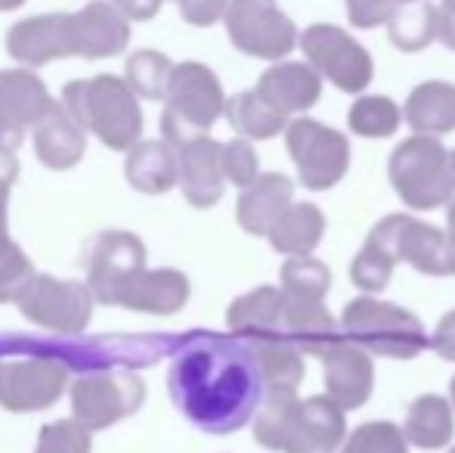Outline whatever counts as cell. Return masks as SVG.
I'll use <instances>...</instances> for the list:
<instances>
[{"label":"cell","mask_w":455,"mask_h":453,"mask_svg":"<svg viewBox=\"0 0 455 453\" xmlns=\"http://www.w3.org/2000/svg\"><path fill=\"white\" fill-rule=\"evenodd\" d=\"M331 283H335L331 267L325 261L313 258V255L285 258V264L279 271V286L294 302H325V295L331 292Z\"/></svg>","instance_id":"cell-35"},{"label":"cell","mask_w":455,"mask_h":453,"mask_svg":"<svg viewBox=\"0 0 455 453\" xmlns=\"http://www.w3.org/2000/svg\"><path fill=\"white\" fill-rule=\"evenodd\" d=\"M300 50L304 60L341 93L360 97L375 78V62L371 53L341 25L316 22L300 31Z\"/></svg>","instance_id":"cell-8"},{"label":"cell","mask_w":455,"mask_h":453,"mask_svg":"<svg viewBox=\"0 0 455 453\" xmlns=\"http://www.w3.org/2000/svg\"><path fill=\"white\" fill-rule=\"evenodd\" d=\"M437 41L446 50H455V6L437 4Z\"/></svg>","instance_id":"cell-47"},{"label":"cell","mask_w":455,"mask_h":453,"mask_svg":"<svg viewBox=\"0 0 455 453\" xmlns=\"http://www.w3.org/2000/svg\"><path fill=\"white\" fill-rule=\"evenodd\" d=\"M53 97L47 85L28 69H4L0 72V146L16 150L25 133L35 131L50 112Z\"/></svg>","instance_id":"cell-14"},{"label":"cell","mask_w":455,"mask_h":453,"mask_svg":"<svg viewBox=\"0 0 455 453\" xmlns=\"http://www.w3.org/2000/svg\"><path fill=\"white\" fill-rule=\"evenodd\" d=\"M300 417H304V438L307 453H338L347 441V410L329 398V394H310L300 400Z\"/></svg>","instance_id":"cell-31"},{"label":"cell","mask_w":455,"mask_h":453,"mask_svg":"<svg viewBox=\"0 0 455 453\" xmlns=\"http://www.w3.org/2000/svg\"><path fill=\"white\" fill-rule=\"evenodd\" d=\"M227 121L245 140H273L285 133L288 127V115L275 109L273 103H267L258 93V87L227 100Z\"/></svg>","instance_id":"cell-32"},{"label":"cell","mask_w":455,"mask_h":453,"mask_svg":"<svg viewBox=\"0 0 455 453\" xmlns=\"http://www.w3.org/2000/svg\"><path fill=\"white\" fill-rule=\"evenodd\" d=\"M285 150L298 168V181L313 193L335 190L350 171L347 133L335 131L316 118H307V115L288 121Z\"/></svg>","instance_id":"cell-6"},{"label":"cell","mask_w":455,"mask_h":453,"mask_svg":"<svg viewBox=\"0 0 455 453\" xmlns=\"http://www.w3.org/2000/svg\"><path fill=\"white\" fill-rule=\"evenodd\" d=\"M180 16L196 28H208V25L220 22L229 10V0H177Z\"/></svg>","instance_id":"cell-43"},{"label":"cell","mask_w":455,"mask_h":453,"mask_svg":"<svg viewBox=\"0 0 455 453\" xmlns=\"http://www.w3.org/2000/svg\"><path fill=\"white\" fill-rule=\"evenodd\" d=\"M431 351L446 363H455V308L446 311L431 333Z\"/></svg>","instance_id":"cell-44"},{"label":"cell","mask_w":455,"mask_h":453,"mask_svg":"<svg viewBox=\"0 0 455 453\" xmlns=\"http://www.w3.org/2000/svg\"><path fill=\"white\" fill-rule=\"evenodd\" d=\"M220 115H227V93L220 78L204 62H177L164 93V140L180 150L189 140L204 137Z\"/></svg>","instance_id":"cell-5"},{"label":"cell","mask_w":455,"mask_h":453,"mask_svg":"<svg viewBox=\"0 0 455 453\" xmlns=\"http://www.w3.org/2000/svg\"><path fill=\"white\" fill-rule=\"evenodd\" d=\"M446 453H455V444H450V450H446Z\"/></svg>","instance_id":"cell-52"},{"label":"cell","mask_w":455,"mask_h":453,"mask_svg":"<svg viewBox=\"0 0 455 453\" xmlns=\"http://www.w3.org/2000/svg\"><path fill=\"white\" fill-rule=\"evenodd\" d=\"M35 453H91V429H84L75 417L50 423L37 435Z\"/></svg>","instance_id":"cell-40"},{"label":"cell","mask_w":455,"mask_h":453,"mask_svg":"<svg viewBox=\"0 0 455 453\" xmlns=\"http://www.w3.org/2000/svg\"><path fill=\"white\" fill-rule=\"evenodd\" d=\"M180 190L192 208H214L223 199L227 174H223V143L214 137H196L180 150Z\"/></svg>","instance_id":"cell-17"},{"label":"cell","mask_w":455,"mask_h":453,"mask_svg":"<svg viewBox=\"0 0 455 453\" xmlns=\"http://www.w3.org/2000/svg\"><path fill=\"white\" fill-rule=\"evenodd\" d=\"M437 4H443V6H455V0H437Z\"/></svg>","instance_id":"cell-51"},{"label":"cell","mask_w":455,"mask_h":453,"mask_svg":"<svg viewBox=\"0 0 455 453\" xmlns=\"http://www.w3.org/2000/svg\"><path fill=\"white\" fill-rule=\"evenodd\" d=\"M369 239H375L396 264H409L425 277H455V246L446 230L419 221L415 214H384L369 230Z\"/></svg>","instance_id":"cell-7"},{"label":"cell","mask_w":455,"mask_h":453,"mask_svg":"<svg viewBox=\"0 0 455 453\" xmlns=\"http://www.w3.org/2000/svg\"><path fill=\"white\" fill-rule=\"evenodd\" d=\"M403 121L412 133L446 137L455 131V85L452 81H421L403 103Z\"/></svg>","instance_id":"cell-26"},{"label":"cell","mask_w":455,"mask_h":453,"mask_svg":"<svg viewBox=\"0 0 455 453\" xmlns=\"http://www.w3.org/2000/svg\"><path fill=\"white\" fill-rule=\"evenodd\" d=\"M282 336L291 339L307 357H319L323 360L344 339V329L341 317H331L325 302H294V298H288Z\"/></svg>","instance_id":"cell-24"},{"label":"cell","mask_w":455,"mask_h":453,"mask_svg":"<svg viewBox=\"0 0 455 453\" xmlns=\"http://www.w3.org/2000/svg\"><path fill=\"white\" fill-rule=\"evenodd\" d=\"M291 202H294V181L288 174L270 171V174H260L251 187H245L239 193L235 221H239V227L248 236H267Z\"/></svg>","instance_id":"cell-22"},{"label":"cell","mask_w":455,"mask_h":453,"mask_svg":"<svg viewBox=\"0 0 455 453\" xmlns=\"http://www.w3.org/2000/svg\"><path fill=\"white\" fill-rule=\"evenodd\" d=\"M6 53L37 69L68 56V12H47L16 22L6 31Z\"/></svg>","instance_id":"cell-18"},{"label":"cell","mask_w":455,"mask_h":453,"mask_svg":"<svg viewBox=\"0 0 455 453\" xmlns=\"http://www.w3.org/2000/svg\"><path fill=\"white\" fill-rule=\"evenodd\" d=\"M25 0H0V12H12V10H19Z\"/></svg>","instance_id":"cell-49"},{"label":"cell","mask_w":455,"mask_h":453,"mask_svg":"<svg viewBox=\"0 0 455 453\" xmlns=\"http://www.w3.org/2000/svg\"><path fill=\"white\" fill-rule=\"evenodd\" d=\"M19 177V158L12 150L0 146V233H6V202H10V190Z\"/></svg>","instance_id":"cell-45"},{"label":"cell","mask_w":455,"mask_h":453,"mask_svg":"<svg viewBox=\"0 0 455 453\" xmlns=\"http://www.w3.org/2000/svg\"><path fill=\"white\" fill-rule=\"evenodd\" d=\"M341 329L350 342L387 360H415L431 348V336L412 311L378 295L350 298L341 311Z\"/></svg>","instance_id":"cell-4"},{"label":"cell","mask_w":455,"mask_h":453,"mask_svg":"<svg viewBox=\"0 0 455 453\" xmlns=\"http://www.w3.org/2000/svg\"><path fill=\"white\" fill-rule=\"evenodd\" d=\"M171 72H174V62L168 60L158 50H137V53L127 60L124 81L131 85V91L143 100H164L171 85Z\"/></svg>","instance_id":"cell-36"},{"label":"cell","mask_w":455,"mask_h":453,"mask_svg":"<svg viewBox=\"0 0 455 453\" xmlns=\"http://www.w3.org/2000/svg\"><path fill=\"white\" fill-rule=\"evenodd\" d=\"M35 152L41 158V165L53 171H66L84 158L87 140L84 127L68 115L66 106H53V112L35 127Z\"/></svg>","instance_id":"cell-28"},{"label":"cell","mask_w":455,"mask_h":453,"mask_svg":"<svg viewBox=\"0 0 455 453\" xmlns=\"http://www.w3.org/2000/svg\"><path fill=\"white\" fill-rule=\"evenodd\" d=\"M124 177L137 193H168L180 183V152L168 140H140L127 150Z\"/></svg>","instance_id":"cell-23"},{"label":"cell","mask_w":455,"mask_h":453,"mask_svg":"<svg viewBox=\"0 0 455 453\" xmlns=\"http://www.w3.org/2000/svg\"><path fill=\"white\" fill-rule=\"evenodd\" d=\"M323 385L335 404L344 410H360L375 394V354L344 336L323 357Z\"/></svg>","instance_id":"cell-16"},{"label":"cell","mask_w":455,"mask_h":453,"mask_svg":"<svg viewBox=\"0 0 455 453\" xmlns=\"http://www.w3.org/2000/svg\"><path fill=\"white\" fill-rule=\"evenodd\" d=\"M323 75L310 62L279 60L258 78V93L285 115H304L323 97Z\"/></svg>","instance_id":"cell-19"},{"label":"cell","mask_w":455,"mask_h":453,"mask_svg":"<svg viewBox=\"0 0 455 453\" xmlns=\"http://www.w3.org/2000/svg\"><path fill=\"white\" fill-rule=\"evenodd\" d=\"M254 441L273 453H307L298 392H267L254 417Z\"/></svg>","instance_id":"cell-20"},{"label":"cell","mask_w":455,"mask_h":453,"mask_svg":"<svg viewBox=\"0 0 455 453\" xmlns=\"http://www.w3.org/2000/svg\"><path fill=\"white\" fill-rule=\"evenodd\" d=\"M233 47L245 56L279 62L300 44V31L275 0H229L223 16Z\"/></svg>","instance_id":"cell-9"},{"label":"cell","mask_w":455,"mask_h":453,"mask_svg":"<svg viewBox=\"0 0 455 453\" xmlns=\"http://www.w3.org/2000/svg\"><path fill=\"white\" fill-rule=\"evenodd\" d=\"M223 174H227V183L245 190L251 187L260 177V158L254 152L251 140L235 137L229 143H223Z\"/></svg>","instance_id":"cell-41"},{"label":"cell","mask_w":455,"mask_h":453,"mask_svg":"<svg viewBox=\"0 0 455 453\" xmlns=\"http://www.w3.org/2000/svg\"><path fill=\"white\" fill-rule=\"evenodd\" d=\"M93 302L96 295L87 283L37 273L16 304L25 320H31L35 327L50 329V333H60V336H78L91 323Z\"/></svg>","instance_id":"cell-11"},{"label":"cell","mask_w":455,"mask_h":453,"mask_svg":"<svg viewBox=\"0 0 455 453\" xmlns=\"http://www.w3.org/2000/svg\"><path fill=\"white\" fill-rule=\"evenodd\" d=\"M452 168H455V150H452Z\"/></svg>","instance_id":"cell-53"},{"label":"cell","mask_w":455,"mask_h":453,"mask_svg":"<svg viewBox=\"0 0 455 453\" xmlns=\"http://www.w3.org/2000/svg\"><path fill=\"white\" fill-rule=\"evenodd\" d=\"M168 394L198 432L233 435L258 417L267 385L251 342L235 333L196 329L174 344Z\"/></svg>","instance_id":"cell-1"},{"label":"cell","mask_w":455,"mask_h":453,"mask_svg":"<svg viewBox=\"0 0 455 453\" xmlns=\"http://www.w3.org/2000/svg\"><path fill=\"white\" fill-rule=\"evenodd\" d=\"M403 125V106H396L384 93H360L354 106L347 109L350 133L363 140H387L400 131Z\"/></svg>","instance_id":"cell-34"},{"label":"cell","mask_w":455,"mask_h":453,"mask_svg":"<svg viewBox=\"0 0 455 453\" xmlns=\"http://www.w3.org/2000/svg\"><path fill=\"white\" fill-rule=\"evenodd\" d=\"M409 450H412V444H409L403 425L390 423V419H371V423L356 425L338 453H409Z\"/></svg>","instance_id":"cell-38"},{"label":"cell","mask_w":455,"mask_h":453,"mask_svg":"<svg viewBox=\"0 0 455 453\" xmlns=\"http://www.w3.org/2000/svg\"><path fill=\"white\" fill-rule=\"evenodd\" d=\"M112 6H118L131 22H149V19L158 16L164 0H108Z\"/></svg>","instance_id":"cell-46"},{"label":"cell","mask_w":455,"mask_h":453,"mask_svg":"<svg viewBox=\"0 0 455 453\" xmlns=\"http://www.w3.org/2000/svg\"><path fill=\"white\" fill-rule=\"evenodd\" d=\"M131 44V19L108 0H91L78 12H68V56L108 60Z\"/></svg>","instance_id":"cell-15"},{"label":"cell","mask_w":455,"mask_h":453,"mask_svg":"<svg viewBox=\"0 0 455 453\" xmlns=\"http://www.w3.org/2000/svg\"><path fill=\"white\" fill-rule=\"evenodd\" d=\"M387 181L396 199L412 212L446 208L455 196L452 152L440 137L412 133L394 146L387 158Z\"/></svg>","instance_id":"cell-3"},{"label":"cell","mask_w":455,"mask_h":453,"mask_svg":"<svg viewBox=\"0 0 455 453\" xmlns=\"http://www.w3.org/2000/svg\"><path fill=\"white\" fill-rule=\"evenodd\" d=\"M394 271H396V261L390 258L375 239L365 236L363 248L354 255V261H350V283H354L363 295H381L390 286V279H394Z\"/></svg>","instance_id":"cell-37"},{"label":"cell","mask_w":455,"mask_h":453,"mask_svg":"<svg viewBox=\"0 0 455 453\" xmlns=\"http://www.w3.org/2000/svg\"><path fill=\"white\" fill-rule=\"evenodd\" d=\"M248 342L258 357L267 392H298L307 373L304 351L285 336H254Z\"/></svg>","instance_id":"cell-30"},{"label":"cell","mask_w":455,"mask_h":453,"mask_svg":"<svg viewBox=\"0 0 455 453\" xmlns=\"http://www.w3.org/2000/svg\"><path fill=\"white\" fill-rule=\"evenodd\" d=\"M146 382L131 369H93L72 385V413L84 429L102 432L143 407Z\"/></svg>","instance_id":"cell-10"},{"label":"cell","mask_w":455,"mask_h":453,"mask_svg":"<svg viewBox=\"0 0 455 453\" xmlns=\"http://www.w3.org/2000/svg\"><path fill=\"white\" fill-rule=\"evenodd\" d=\"M189 302V279L174 267H158V271H140L118 295V308L140 311V314L171 317L183 311Z\"/></svg>","instance_id":"cell-21"},{"label":"cell","mask_w":455,"mask_h":453,"mask_svg":"<svg viewBox=\"0 0 455 453\" xmlns=\"http://www.w3.org/2000/svg\"><path fill=\"white\" fill-rule=\"evenodd\" d=\"M409 444L419 450H446L455 438V407L450 394H419L403 419Z\"/></svg>","instance_id":"cell-27"},{"label":"cell","mask_w":455,"mask_h":453,"mask_svg":"<svg viewBox=\"0 0 455 453\" xmlns=\"http://www.w3.org/2000/svg\"><path fill=\"white\" fill-rule=\"evenodd\" d=\"M387 37L400 53H421L437 41V4L415 0L394 12L387 22Z\"/></svg>","instance_id":"cell-33"},{"label":"cell","mask_w":455,"mask_h":453,"mask_svg":"<svg viewBox=\"0 0 455 453\" xmlns=\"http://www.w3.org/2000/svg\"><path fill=\"white\" fill-rule=\"evenodd\" d=\"M288 295L282 286H258V289L239 295L227 308V327L229 333L242 336V339H254V336H282V323H285Z\"/></svg>","instance_id":"cell-25"},{"label":"cell","mask_w":455,"mask_h":453,"mask_svg":"<svg viewBox=\"0 0 455 453\" xmlns=\"http://www.w3.org/2000/svg\"><path fill=\"white\" fill-rule=\"evenodd\" d=\"M62 106L108 150H131L143 137V109L124 78L96 75L62 87Z\"/></svg>","instance_id":"cell-2"},{"label":"cell","mask_w":455,"mask_h":453,"mask_svg":"<svg viewBox=\"0 0 455 453\" xmlns=\"http://www.w3.org/2000/svg\"><path fill=\"white\" fill-rule=\"evenodd\" d=\"M450 400H452V407H455V376H452V382H450Z\"/></svg>","instance_id":"cell-50"},{"label":"cell","mask_w":455,"mask_h":453,"mask_svg":"<svg viewBox=\"0 0 455 453\" xmlns=\"http://www.w3.org/2000/svg\"><path fill=\"white\" fill-rule=\"evenodd\" d=\"M325 212L313 202H291L282 212V218L275 221L267 233L273 252L285 255V258H300V255H313L319 248L325 236Z\"/></svg>","instance_id":"cell-29"},{"label":"cell","mask_w":455,"mask_h":453,"mask_svg":"<svg viewBox=\"0 0 455 453\" xmlns=\"http://www.w3.org/2000/svg\"><path fill=\"white\" fill-rule=\"evenodd\" d=\"M35 277L28 255L10 239V233H0V304L19 302Z\"/></svg>","instance_id":"cell-39"},{"label":"cell","mask_w":455,"mask_h":453,"mask_svg":"<svg viewBox=\"0 0 455 453\" xmlns=\"http://www.w3.org/2000/svg\"><path fill=\"white\" fill-rule=\"evenodd\" d=\"M446 236H450V242L455 246V196L450 199V206H446Z\"/></svg>","instance_id":"cell-48"},{"label":"cell","mask_w":455,"mask_h":453,"mask_svg":"<svg viewBox=\"0 0 455 453\" xmlns=\"http://www.w3.org/2000/svg\"><path fill=\"white\" fill-rule=\"evenodd\" d=\"M140 271H146V246L127 230H106L87 248V286L102 304H118Z\"/></svg>","instance_id":"cell-13"},{"label":"cell","mask_w":455,"mask_h":453,"mask_svg":"<svg viewBox=\"0 0 455 453\" xmlns=\"http://www.w3.org/2000/svg\"><path fill=\"white\" fill-rule=\"evenodd\" d=\"M347 4V19L354 28H375V25H387L396 10L415 0H344Z\"/></svg>","instance_id":"cell-42"},{"label":"cell","mask_w":455,"mask_h":453,"mask_svg":"<svg viewBox=\"0 0 455 453\" xmlns=\"http://www.w3.org/2000/svg\"><path fill=\"white\" fill-rule=\"evenodd\" d=\"M68 367L53 354L0 363V407L10 413L47 410L66 394Z\"/></svg>","instance_id":"cell-12"}]
</instances>
